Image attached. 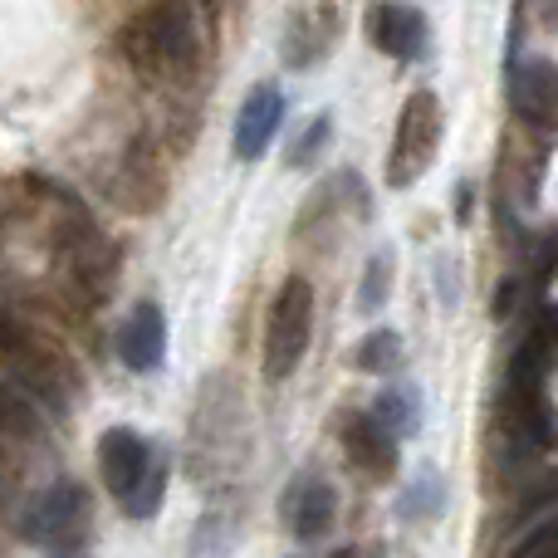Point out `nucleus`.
I'll use <instances>...</instances> for the list:
<instances>
[{"instance_id": "1", "label": "nucleus", "mask_w": 558, "mask_h": 558, "mask_svg": "<svg viewBox=\"0 0 558 558\" xmlns=\"http://www.w3.org/2000/svg\"><path fill=\"white\" fill-rule=\"evenodd\" d=\"M192 0H153L123 29V54L143 78H186L196 64Z\"/></svg>"}, {"instance_id": "2", "label": "nucleus", "mask_w": 558, "mask_h": 558, "mask_svg": "<svg viewBox=\"0 0 558 558\" xmlns=\"http://www.w3.org/2000/svg\"><path fill=\"white\" fill-rule=\"evenodd\" d=\"M5 387L29 397L45 412H69L78 397V373L49 338L25 328L15 314H5Z\"/></svg>"}, {"instance_id": "3", "label": "nucleus", "mask_w": 558, "mask_h": 558, "mask_svg": "<svg viewBox=\"0 0 558 558\" xmlns=\"http://www.w3.org/2000/svg\"><path fill=\"white\" fill-rule=\"evenodd\" d=\"M98 471H104V485L113 490V500H123V510L133 520H147L162 505L167 465L133 426L104 432V441H98Z\"/></svg>"}, {"instance_id": "4", "label": "nucleus", "mask_w": 558, "mask_h": 558, "mask_svg": "<svg viewBox=\"0 0 558 558\" xmlns=\"http://www.w3.org/2000/svg\"><path fill=\"white\" fill-rule=\"evenodd\" d=\"M308 338H314V284L304 275H289L265 314V377L270 383H284L294 373L299 357L308 353Z\"/></svg>"}, {"instance_id": "5", "label": "nucleus", "mask_w": 558, "mask_h": 558, "mask_svg": "<svg viewBox=\"0 0 558 558\" xmlns=\"http://www.w3.org/2000/svg\"><path fill=\"white\" fill-rule=\"evenodd\" d=\"M436 143H441V98L432 88H416L402 104V113H397V133L392 147H387V182L412 186L432 167Z\"/></svg>"}, {"instance_id": "6", "label": "nucleus", "mask_w": 558, "mask_h": 558, "mask_svg": "<svg viewBox=\"0 0 558 558\" xmlns=\"http://www.w3.org/2000/svg\"><path fill=\"white\" fill-rule=\"evenodd\" d=\"M88 524V495L78 481H54L49 490L29 495L15 514V539L25 544H69Z\"/></svg>"}, {"instance_id": "7", "label": "nucleus", "mask_w": 558, "mask_h": 558, "mask_svg": "<svg viewBox=\"0 0 558 558\" xmlns=\"http://www.w3.org/2000/svg\"><path fill=\"white\" fill-rule=\"evenodd\" d=\"M510 113L534 133H554L558 128V64L554 59H530L514 64L510 74Z\"/></svg>"}, {"instance_id": "8", "label": "nucleus", "mask_w": 558, "mask_h": 558, "mask_svg": "<svg viewBox=\"0 0 558 558\" xmlns=\"http://www.w3.org/2000/svg\"><path fill=\"white\" fill-rule=\"evenodd\" d=\"M343 451L367 481H387L397 471V432L377 422V412L343 416Z\"/></svg>"}, {"instance_id": "9", "label": "nucleus", "mask_w": 558, "mask_h": 558, "mask_svg": "<svg viewBox=\"0 0 558 558\" xmlns=\"http://www.w3.org/2000/svg\"><path fill=\"white\" fill-rule=\"evenodd\" d=\"M279 123H284V94L275 84H260L241 104V118H235V157L241 162H260L270 153Z\"/></svg>"}, {"instance_id": "10", "label": "nucleus", "mask_w": 558, "mask_h": 558, "mask_svg": "<svg viewBox=\"0 0 558 558\" xmlns=\"http://www.w3.org/2000/svg\"><path fill=\"white\" fill-rule=\"evenodd\" d=\"M118 357H123L133 373H157L167 357V318L162 308L147 299V304H137L133 314L123 318V328H118Z\"/></svg>"}, {"instance_id": "11", "label": "nucleus", "mask_w": 558, "mask_h": 558, "mask_svg": "<svg viewBox=\"0 0 558 558\" xmlns=\"http://www.w3.org/2000/svg\"><path fill=\"white\" fill-rule=\"evenodd\" d=\"M333 514H338V495L324 475H299L284 495V520L294 530V539H324L333 530Z\"/></svg>"}, {"instance_id": "12", "label": "nucleus", "mask_w": 558, "mask_h": 558, "mask_svg": "<svg viewBox=\"0 0 558 558\" xmlns=\"http://www.w3.org/2000/svg\"><path fill=\"white\" fill-rule=\"evenodd\" d=\"M367 39H373L383 54H392V59H416L422 54V45H426V20L416 15L412 5L387 0V5L367 10Z\"/></svg>"}, {"instance_id": "13", "label": "nucleus", "mask_w": 558, "mask_h": 558, "mask_svg": "<svg viewBox=\"0 0 558 558\" xmlns=\"http://www.w3.org/2000/svg\"><path fill=\"white\" fill-rule=\"evenodd\" d=\"M377 422L383 426H392L397 436H412L416 432V397L407 392V387H387L383 397H377Z\"/></svg>"}, {"instance_id": "14", "label": "nucleus", "mask_w": 558, "mask_h": 558, "mask_svg": "<svg viewBox=\"0 0 558 558\" xmlns=\"http://www.w3.org/2000/svg\"><path fill=\"white\" fill-rule=\"evenodd\" d=\"M226 554H231V520H226V510H211L202 524H196L192 554L186 558H226Z\"/></svg>"}, {"instance_id": "15", "label": "nucleus", "mask_w": 558, "mask_h": 558, "mask_svg": "<svg viewBox=\"0 0 558 558\" xmlns=\"http://www.w3.org/2000/svg\"><path fill=\"white\" fill-rule=\"evenodd\" d=\"M397 363H402V338L387 333V328L357 348V367H367V373H392Z\"/></svg>"}, {"instance_id": "16", "label": "nucleus", "mask_w": 558, "mask_h": 558, "mask_svg": "<svg viewBox=\"0 0 558 558\" xmlns=\"http://www.w3.org/2000/svg\"><path fill=\"white\" fill-rule=\"evenodd\" d=\"M510 558H558V510L549 520L534 524V530H524L520 544L510 549Z\"/></svg>"}, {"instance_id": "17", "label": "nucleus", "mask_w": 558, "mask_h": 558, "mask_svg": "<svg viewBox=\"0 0 558 558\" xmlns=\"http://www.w3.org/2000/svg\"><path fill=\"white\" fill-rule=\"evenodd\" d=\"M387 279H392V260H387V255H377V260L367 265V279H363V308H377V304H383Z\"/></svg>"}, {"instance_id": "18", "label": "nucleus", "mask_w": 558, "mask_h": 558, "mask_svg": "<svg viewBox=\"0 0 558 558\" xmlns=\"http://www.w3.org/2000/svg\"><path fill=\"white\" fill-rule=\"evenodd\" d=\"M324 143H328V118H318V123H314V137H304V143L289 153V162H304V157H314Z\"/></svg>"}, {"instance_id": "19", "label": "nucleus", "mask_w": 558, "mask_h": 558, "mask_svg": "<svg viewBox=\"0 0 558 558\" xmlns=\"http://www.w3.org/2000/svg\"><path fill=\"white\" fill-rule=\"evenodd\" d=\"M206 5H221V0H206Z\"/></svg>"}]
</instances>
